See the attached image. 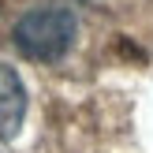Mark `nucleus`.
Here are the masks:
<instances>
[{
  "mask_svg": "<svg viewBox=\"0 0 153 153\" xmlns=\"http://www.w3.org/2000/svg\"><path fill=\"white\" fill-rule=\"evenodd\" d=\"M75 37H79V15L64 4H41L19 15L11 26V41L34 64H56L71 52Z\"/></svg>",
  "mask_w": 153,
  "mask_h": 153,
  "instance_id": "obj_1",
  "label": "nucleus"
},
{
  "mask_svg": "<svg viewBox=\"0 0 153 153\" xmlns=\"http://www.w3.org/2000/svg\"><path fill=\"white\" fill-rule=\"evenodd\" d=\"M26 82L11 64H0V142H11L26 120Z\"/></svg>",
  "mask_w": 153,
  "mask_h": 153,
  "instance_id": "obj_2",
  "label": "nucleus"
}]
</instances>
